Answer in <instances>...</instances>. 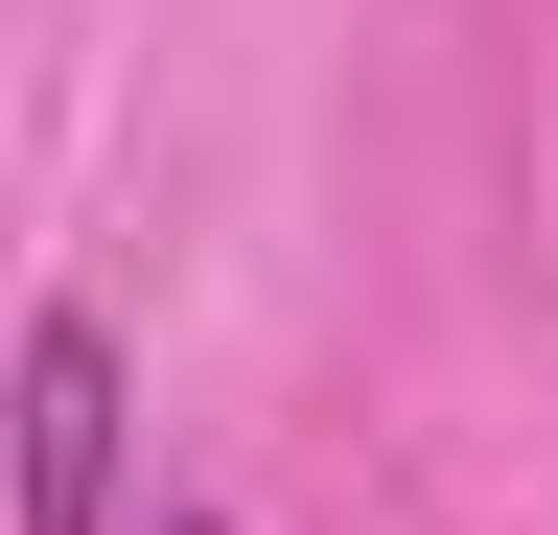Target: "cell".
Returning a JSON list of instances; mask_svg holds the SVG:
<instances>
[{
  "mask_svg": "<svg viewBox=\"0 0 558 535\" xmlns=\"http://www.w3.org/2000/svg\"><path fill=\"white\" fill-rule=\"evenodd\" d=\"M117 326L70 303V326H24V396H0V512L24 535H117Z\"/></svg>",
  "mask_w": 558,
  "mask_h": 535,
  "instance_id": "6da1fadb",
  "label": "cell"
},
{
  "mask_svg": "<svg viewBox=\"0 0 558 535\" xmlns=\"http://www.w3.org/2000/svg\"><path fill=\"white\" fill-rule=\"evenodd\" d=\"M186 535H209V512H186Z\"/></svg>",
  "mask_w": 558,
  "mask_h": 535,
  "instance_id": "7a4b0ae2",
  "label": "cell"
}]
</instances>
